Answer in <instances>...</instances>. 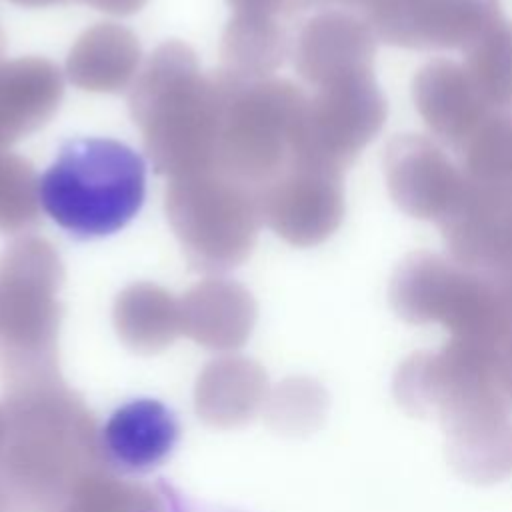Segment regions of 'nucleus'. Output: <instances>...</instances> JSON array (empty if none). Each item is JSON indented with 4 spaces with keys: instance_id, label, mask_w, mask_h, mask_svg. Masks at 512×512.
Instances as JSON below:
<instances>
[{
    "instance_id": "f257e3e1",
    "label": "nucleus",
    "mask_w": 512,
    "mask_h": 512,
    "mask_svg": "<svg viewBox=\"0 0 512 512\" xmlns=\"http://www.w3.org/2000/svg\"><path fill=\"white\" fill-rule=\"evenodd\" d=\"M392 392L410 414L440 422L458 474L494 482L512 472V388L500 348L450 338L408 356Z\"/></svg>"
},
{
    "instance_id": "f03ea898",
    "label": "nucleus",
    "mask_w": 512,
    "mask_h": 512,
    "mask_svg": "<svg viewBox=\"0 0 512 512\" xmlns=\"http://www.w3.org/2000/svg\"><path fill=\"white\" fill-rule=\"evenodd\" d=\"M0 488L14 512H60L104 468L102 436L60 372L4 378Z\"/></svg>"
},
{
    "instance_id": "7ed1b4c3",
    "label": "nucleus",
    "mask_w": 512,
    "mask_h": 512,
    "mask_svg": "<svg viewBox=\"0 0 512 512\" xmlns=\"http://www.w3.org/2000/svg\"><path fill=\"white\" fill-rule=\"evenodd\" d=\"M224 102V76L202 74L184 42L168 40L142 62L128 108L158 174L178 178L214 168Z\"/></svg>"
},
{
    "instance_id": "20e7f679",
    "label": "nucleus",
    "mask_w": 512,
    "mask_h": 512,
    "mask_svg": "<svg viewBox=\"0 0 512 512\" xmlns=\"http://www.w3.org/2000/svg\"><path fill=\"white\" fill-rule=\"evenodd\" d=\"M40 208L78 240L122 230L142 208L146 162L112 138H74L42 174Z\"/></svg>"
},
{
    "instance_id": "39448f33",
    "label": "nucleus",
    "mask_w": 512,
    "mask_h": 512,
    "mask_svg": "<svg viewBox=\"0 0 512 512\" xmlns=\"http://www.w3.org/2000/svg\"><path fill=\"white\" fill-rule=\"evenodd\" d=\"M164 208L188 264L206 274L240 266L264 224L258 192L218 168L170 178Z\"/></svg>"
},
{
    "instance_id": "423d86ee",
    "label": "nucleus",
    "mask_w": 512,
    "mask_h": 512,
    "mask_svg": "<svg viewBox=\"0 0 512 512\" xmlns=\"http://www.w3.org/2000/svg\"><path fill=\"white\" fill-rule=\"evenodd\" d=\"M222 76L226 102L214 168L258 192L292 162L308 96L274 76L252 82Z\"/></svg>"
},
{
    "instance_id": "0eeeda50",
    "label": "nucleus",
    "mask_w": 512,
    "mask_h": 512,
    "mask_svg": "<svg viewBox=\"0 0 512 512\" xmlns=\"http://www.w3.org/2000/svg\"><path fill=\"white\" fill-rule=\"evenodd\" d=\"M64 264L42 236L14 238L0 256L2 366L58 364Z\"/></svg>"
},
{
    "instance_id": "6e6552de",
    "label": "nucleus",
    "mask_w": 512,
    "mask_h": 512,
    "mask_svg": "<svg viewBox=\"0 0 512 512\" xmlns=\"http://www.w3.org/2000/svg\"><path fill=\"white\" fill-rule=\"evenodd\" d=\"M384 120L386 100L372 72L316 88L306 100L292 160L342 174Z\"/></svg>"
},
{
    "instance_id": "1a4fd4ad",
    "label": "nucleus",
    "mask_w": 512,
    "mask_h": 512,
    "mask_svg": "<svg viewBox=\"0 0 512 512\" xmlns=\"http://www.w3.org/2000/svg\"><path fill=\"white\" fill-rule=\"evenodd\" d=\"M262 222L282 240L310 248L330 238L344 218L342 174L292 160L258 190Z\"/></svg>"
},
{
    "instance_id": "9d476101",
    "label": "nucleus",
    "mask_w": 512,
    "mask_h": 512,
    "mask_svg": "<svg viewBox=\"0 0 512 512\" xmlns=\"http://www.w3.org/2000/svg\"><path fill=\"white\" fill-rule=\"evenodd\" d=\"M378 38L402 48H468L500 14V0H388L368 10Z\"/></svg>"
},
{
    "instance_id": "9b49d317",
    "label": "nucleus",
    "mask_w": 512,
    "mask_h": 512,
    "mask_svg": "<svg viewBox=\"0 0 512 512\" xmlns=\"http://www.w3.org/2000/svg\"><path fill=\"white\" fill-rule=\"evenodd\" d=\"M384 174L394 204L408 216L442 222L458 204L466 176L428 138L396 136L384 156Z\"/></svg>"
},
{
    "instance_id": "f8f14e48",
    "label": "nucleus",
    "mask_w": 512,
    "mask_h": 512,
    "mask_svg": "<svg viewBox=\"0 0 512 512\" xmlns=\"http://www.w3.org/2000/svg\"><path fill=\"white\" fill-rule=\"evenodd\" d=\"M440 226L460 266L484 274L512 268V186H484L466 178L462 198Z\"/></svg>"
},
{
    "instance_id": "ddd939ff",
    "label": "nucleus",
    "mask_w": 512,
    "mask_h": 512,
    "mask_svg": "<svg viewBox=\"0 0 512 512\" xmlns=\"http://www.w3.org/2000/svg\"><path fill=\"white\" fill-rule=\"evenodd\" d=\"M376 32L370 20L348 10H322L298 32L292 58L296 72L314 88L372 72Z\"/></svg>"
},
{
    "instance_id": "4468645a",
    "label": "nucleus",
    "mask_w": 512,
    "mask_h": 512,
    "mask_svg": "<svg viewBox=\"0 0 512 512\" xmlns=\"http://www.w3.org/2000/svg\"><path fill=\"white\" fill-rule=\"evenodd\" d=\"M182 334L214 352L242 348L258 318L254 296L228 278H204L180 298Z\"/></svg>"
},
{
    "instance_id": "2eb2a0df",
    "label": "nucleus",
    "mask_w": 512,
    "mask_h": 512,
    "mask_svg": "<svg viewBox=\"0 0 512 512\" xmlns=\"http://www.w3.org/2000/svg\"><path fill=\"white\" fill-rule=\"evenodd\" d=\"M412 98L426 126L458 150L492 114L476 94L464 68L444 58L418 70L412 82Z\"/></svg>"
},
{
    "instance_id": "dca6fc26",
    "label": "nucleus",
    "mask_w": 512,
    "mask_h": 512,
    "mask_svg": "<svg viewBox=\"0 0 512 512\" xmlns=\"http://www.w3.org/2000/svg\"><path fill=\"white\" fill-rule=\"evenodd\" d=\"M64 96V74L38 56L0 60V150L44 126Z\"/></svg>"
},
{
    "instance_id": "f3484780",
    "label": "nucleus",
    "mask_w": 512,
    "mask_h": 512,
    "mask_svg": "<svg viewBox=\"0 0 512 512\" xmlns=\"http://www.w3.org/2000/svg\"><path fill=\"white\" fill-rule=\"evenodd\" d=\"M268 392V376L256 360L224 354L200 370L194 384V410L208 426L236 428L264 410Z\"/></svg>"
},
{
    "instance_id": "a211bd4d",
    "label": "nucleus",
    "mask_w": 512,
    "mask_h": 512,
    "mask_svg": "<svg viewBox=\"0 0 512 512\" xmlns=\"http://www.w3.org/2000/svg\"><path fill=\"white\" fill-rule=\"evenodd\" d=\"M142 66L136 34L114 22H100L84 30L72 44L64 76L86 92L116 94L130 90Z\"/></svg>"
},
{
    "instance_id": "6ab92c4d",
    "label": "nucleus",
    "mask_w": 512,
    "mask_h": 512,
    "mask_svg": "<svg viewBox=\"0 0 512 512\" xmlns=\"http://www.w3.org/2000/svg\"><path fill=\"white\" fill-rule=\"evenodd\" d=\"M100 436L106 462L136 472L160 464L170 454L178 426L164 404L140 398L118 408Z\"/></svg>"
},
{
    "instance_id": "aec40b11",
    "label": "nucleus",
    "mask_w": 512,
    "mask_h": 512,
    "mask_svg": "<svg viewBox=\"0 0 512 512\" xmlns=\"http://www.w3.org/2000/svg\"><path fill=\"white\" fill-rule=\"evenodd\" d=\"M464 266L444 256L418 250L394 270L388 296L394 312L410 324H440Z\"/></svg>"
},
{
    "instance_id": "412c9836",
    "label": "nucleus",
    "mask_w": 512,
    "mask_h": 512,
    "mask_svg": "<svg viewBox=\"0 0 512 512\" xmlns=\"http://www.w3.org/2000/svg\"><path fill=\"white\" fill-rule=\"evenodd\" d=\"M118 338L138 354H156L182 334L180 300L152 282L126 286L114 300Z\"/></svg>"
},
{
    "instance_id": "4be33fe9",
    "label": "nucleus",
    "mask_w": 512,
    "mask_h": 512,
    "mask_svg": "<svg viewBox=\"0 0 512 512\" xmlns=\"http://www.w3.org/2000/svg\"><path fill=\"white\" fill-rule=\"evenodd\" d=\"M290 52L276 16L234 12L222 34L220 72L238 82L272 78Z\"/></svg>"
},
{
    "instance_id": "5701e85b",
    "label": "nucleus",
    "mask_w": 512,
    "mask_h": 512,
    "mask_svg": "<svg viewBox=\"0 0 512 512\" xmlns=\"http://www.w3.org/2000/svg\"><path fill=\"white\" fill-rule=\"evenodd\" d=\"M462 68L490 112L512 110V22L502 18L474 40Z\"/></svg>"
},
{
    "instance_id": "b1692460",
    "label": "nucleus",
    "mask_w": 512,
    "mask_h": 512,
    "mask_svg": "<svg viewBox=\"0 0 512 512\" xmlns=\"http://www.w3.org/2000/svg\"><path fill=\"white\" fill-rule=\"evenodd\" d=\"M464 176L474 184L512 186V116L492 112L462 144Z\"/></svg>"
},
{
    "instance_id": "393cba45",
    "label": "nucleus",
    "mask_w": 512,
    "mask_h": 512,
    "mask_svg": "<svg viewBox=\"0 0 512 512\" xmlns=\"http://www.w3.org/2000/svg\"><path fill=\"white\" fill-rule=\"evenodd\" d=\"M68 506L74 512H168L160 492L144 482L122 478L108 466L82 478Z\"/></svg>"
},
{
    "instance_id": "a878e982",
    "label": "nucleus",
    "mask_w": 512,
    "mask_h": 512,
    "mask_svg": "<svg viewBox=\"0 0 512 512\" xmlns=\"http://www.w3.org/2000/svg\"><path fill=\"white\" fill-rule=\"evenodd\" d=\"M40 178L18 154L0 150V232L16 234L40 218Z\"/></svg>"
},
{
    "instance_id": "bb28decb",
    "label": "nucleus",
    "mask_w": 512,
    "mask_h": 512,
    "mask_svg": "<svg viewBox=\"0 0 512 512\" xmlns=\"http://www.w3.org/2000/svg\"><path fill=\"white\" fill-rule=\"evenodd\" d=\"M326 410V394L322 386L306 376L282 380L268 392L264 416L278 432H308L318 426Z\"/></svg>"
},
{
    "instance_id": "cd10ccee",
    "label": "nucleus",
    "mask_w": 512,
    "mask_h": 512,
    "mask_svg": "<svg viewBox=\"0 0 512 512\" xmlns=\"http://www.w3.org/2000/svg\"><path fill=\"white\" fill-rule=\"evenodd\" d=\"M82 4H88L100 12L112 14V16H130L144 8L148 0H76Z\"/></svg>"
},
{
    "instance_id": "c85d7f7f",
    "label": "nucleus",
    "mask_w": 512,
    "mask_h": 512,
    "mask_svg": "<svg viewBox=\"0 0 512 512\" xmlns=\"http://www.w3.org/2000/svg\"><path fill=\"white\" fill-rule=\"evenodd\" d=\"M16 6H24V8H44V6H52V4H62L68 0H10Z\"/></svg>"
},
{
    "instance_id": "c756f323",
    "label": "nucleus",
    "mask_w": 512,
    "mask_h": 512,
    "mask_svg": "<svg viewBox=\"0 0 512 512\" xmlns=\"http://www.w3.org/2000/svg\"><path fill=\"white\" fill-rule=\"evenodd\" d=\"M12 508H10V502H8V498H6V494L2 492V488H0V512H10Z\"/></svg>"
},
{
    "instance_id": "7c9ffc66",
    "label": "nucleus",
    "mask_w": 512,
    "mask_h": 512,
    "mask_svg": "<svg viewBox=\"0 0 512 512\" xmlns=\"http://www.w3.org/2000/svg\"><path fill=\"white\" fill-rule=\"evenodd\" d=\"M2 440H4V412L0 406V448H2Z\"/></svg>"
},
{
    "instance_id": "2f4dec72",
    "label": "nucleus",
    "mask_w": 512,
    "mask_h": 512,
    "mask_svg": "<svg viewBox=\"0 0 512 512\" xmlns=\"http://www.w3.org/2000/svg\"><path fill=\"white\" fill-rule=\"evenodd\" d=\"M60 512H74V508H72V506H66V508H62Z\"/></svg>"
}]
</instances>
